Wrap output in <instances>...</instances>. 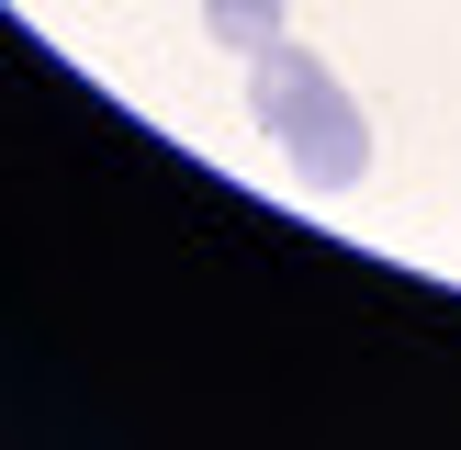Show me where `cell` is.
<instances>
[{
  "label": "cell",
  "instance_id": "6da1fadb",
  "mask_svg": "<svg viewBox=\"0 0 461 450\" xmlns=\"http://www.w3.org/2000/svg\"><path fill=\"white\" fill-rule=\"evenodd\" d=\"M248 112H259V135L293 158L304 192H349V180L372 169V124H360V102L338 90V68L304 57V45H282V34L248 57Z\"/></svg>",
  "mask_w": 461,
  "mask_h": 450
},
{
  "label": "cell",
  "instance_id": "7a4b0ae2",
  "mask_svg": "<svg viewBox=\"0 0 461 450\" xmlns=\"http://www.w3.org/2000/svg\"><path fill=\"white\" fill-rule=\"evenodd\" d=\"M203 34L237 45V57H259V45L282 34V0H203Z\"/></svg>",
  "mask_w": 461,
  "mask_h": 450
}]
</instances>
